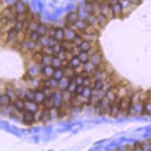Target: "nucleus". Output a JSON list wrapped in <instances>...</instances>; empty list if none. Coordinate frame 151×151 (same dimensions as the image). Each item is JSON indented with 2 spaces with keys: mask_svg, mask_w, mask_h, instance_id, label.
<instances>
[{
  "mask_svg": "<svg viewBox=\"0 0 151 151\" xmlns=\"http://www.w3.org/2000/svg\"><path fill=\"white\" fill-rule=\"evenodd\" d=\"M42 52L40 50H33L32 52V58H30V60L32 62H34V63H40V59H42Z\"/></svg>",
  "mask_w": 151,
  "mask_h": 151,
  "instance_id": "obj_28",
  "label": "nucleus"
},
{
  "mask_svg": "<svg viewBox=\"0 0 151 151\" xmlns=\"http://www.w3.org/2000/svg\"><path fill=\"white\" fill-rule=\"evenodd\" d=\"M12 105L19 112H23V111L25 110V100H24V98H22V97L14 98V100L12 101Z\"/></svg>",
  "mask_w": 151,
  "mask_h": 151,
  "instance_id": "obj_11",
  "label": "nucleus"
},
{
  "mask_svg": "<svg viewBox=\"0 0 151 151\" xmlns=\"http://www.w3.org/2000/svg\"><path fill=\"white\" fill-rule=\"evenodd\" d=\"M24 100H34V88H28L24 92Z\"/></svg>",
  "mask_w": 151,
  "mask_h": 151,
  "instance_id": "obj_38",
  "label": "nucleus"
},
{
  "mask_svg": "<svg viewBox=\"0 0 151 151\" xmlns=\"http://www.w3.org/2000/svg\"><path fill=\"white\" fill-rule=\"evenodd\" d=\"M63 69H64V77H68L69 79H73L77 76L76 69L73 67H70V65H65V67H63Z\"/></svg>",
  "mask_w": 151,
  "mask_h": 151,
  "instance_id": "obj_24",
  "label": "nucleus"
},
{
  "mask_svg": "<svg viewBox=\"0 0 151 151\" xmlns=\"http://www.w3.org/2000/svg\"><path fill=\"white\" fill-rule=\"evenodd\" d=\"M142 115H151V91L147 92L145 100H144V111Z\"/></svg>",
  "mask_w": 151,
  "mask_h": 151,
  "instance_id": "obj_12",
  "label": "nucleus"
},
{
  "mask_svg": "<svg viewBox=\"0 0 151 151\" xmlns=\"http://www.w3.org/2000/svg\"><path fill=\"white\" fill-rule=\"evenodd\" d=\"M42 91H43L45 98H52V97H53V94H54L55 89H53V88H42Z\"/></svg>",
  "mask_w": 151,
  "mask_h": 151,
  "instance_id": "obj_43",
  "label": "nucleus"
},
{
  "mask_svg": "<svg viewBox=\"0 0 151 151\" xmlns=\"http://www.w3.org/2000/svg\"><path fill=\"white\" fill-rule=\"evenodd\" d=\"M83 39H86L88 42H91V43H97V39H98V34L97 33H92V32H83L81 33Z\"/></svg>",
  "mask_w": 151,
  "mask_h": 151,
  "instance_id": "obj_17",
  "label": "nucleus"
},
{
  "mask_svg": "<svg viewBox=\"0 0 151 151\" xmlns=\"http://www.w3.org/2000/svg\"><path fill=\"white\" fill-rule=\"evenodd\" d=\"M57 43H59V42L57 40L53 35H48V45L49 47H54Z\"/></svg>",
  "mask_w": 151,
  "mask_h": 151,
  "instance_id": "obj_48",
  "label": "nucleus"
},
{
  "mask_svg": "<svg viewBox=\"0 0 151 151\" xmlns=\"http://www.w3.org/2000/svg\"><path fill=\"white\" fill-rule=\"evenodd\" d=\"M49 116H50V120L59 119V110H58V107H50L49 108Z\"/></svg>",
  "mask_w": 151,
  "mask_h": 151,
  "instance_id": "obj_37",
  "label": "nucleus"
},
{
  "mask_svg": "<svg viewBox=\"0 0 151 151\" xmlns=\"http://www.w3.org/2000/svg\"><path fill=\"white\" fill-rule=\"evenodd\" d=\"M52 48H53V50H54V54H57V53H59V52L63 49V47H62V44H60V42H59V43H57L54 47H52Z\"/></svg>",
  "mask_w": 151,
  "mask_h": 151,
  "instance_id": "obj_50",
  "label": "nucleus"
},
{
  "mask_svg": "<svg viewBox=\"0 0 151 151\" xmlns=\"http://www.w3.org/2000/svg\"><path fill=\"white\" fill-rule=\"evenodd\" d=\"M52 67L53 68H59V67H63V60L60 59V58H58L55 54L53 55V58H52Z\"/></svg>",
  "mask_w": 151,
  "mask_h": 151,
  "instance_id": "obj_30",
  "label": "nucleus"
},
{
  "mask_svg": "<svg viewBox=\"0 0 151 151\" xmlns=\"http://www.w3.org/2000/svg\"><path fill=\"white\" fill-rule=\"evenodd\" d=\"M131 108V96H124L119 98V110H120V115L124 116H129Z\"/></svg>",
  "mask_w": 151,
  "mask_h": 151,
  "instance_id": "obj_1",
  "label": "nucleus"
},
{
  "mask_svg": "<svg viewBox=\"0 0 151 151\" xmlns=\"http://www.w3.org/2000/svg\"><path fill=\"white\" fill-rule=\"evenodd\" d=\"M40 52H42V54H48V55H54V50L52 47L49 45H45V47H42L40 48Z\"/></svg>",
  "mask_w": 151,
  "mask_h": 151,
  "instance_id": "obj_39",
  "label": "nucleus"
},
{
  "mask_svg": "<svg viewBox=\"0 0 151 151\" xmlns=\"http://www.w3.org/2000/svg\"><path fill=\"white\" fill-rule=\"evenodd\" d=\"M52 100H53V105L54 107H60L63 105V98H62V91H59V89H55L54 91V94L53 97H52Z\"/></svg>",
  "mask_w": 151,
  "mask_h": 151,
  "instance_id": "obj_13",
  "label": "nucleus"
},
{
  "mask_svg": "<svg viewBox=\"0 0 151 151\" xmlns=\"http://www.w3.org/2000/svg\"><path fill=\"white\" fill-rule=\"evenodd\" d=\"M52 58H53V55H48V54H43L42 55V59H40V65L43 67V65H49L52 64Z\"/></svg>",
  "mask_w": 151,
  "mask_h": 151,
  "instance_id": "obj_31",
  "label": "nucleus"
},
{
  "mask_svg": "<svg viewBox=\"0 0 151 151\" xmlns=\"http://www.w3.org/2000/svg\"><path fill=\"white\" fill-rule=\"evenodd\" d=\"M35 30L39 33V35H47V32H48V25L43 24V23H39Z\"/></svg>",
  "mask_w": 151,
  "mask_h": 151,
  "instance_id": "obj_33",
  "label": "nucleus"
},
{
  "mask_svg": "<svg viewBox=\"0 0 151 151\" xmlns=\"http://www.w3.org/2000/svg\"><path fill=\"white\" fill-rule=\"evenodd\" d=\"M1 3H3V0H0V4H1Z\"/></svg>",
  "mask_w": 151,
  "mask_h": 151,
  "instance_id": "obj_54",
  "label": "nucleus"
},
{
  "mask_svg": "<svg viewBox=\"0 0 151 151\" xmlns=\"http://www.w3.org/2000/svg\"><path fill=\"white\" fill-rule=\"evenodd\" d=\"M38 45L40 47H45V45H48V35H40L39 38V40H38Z\"/></svg>",
  "mask_w": 151,
  "mask_h": 151,
  "instance_id": "obj_42",
  "label": "nucleus"
},
{
  "mask_svg": "<svg viewBox=\"0 0 151 151\" xmlns=\"http://www.w3.org/2000/svg\"><path fill=\"white\" fill-rule=\"evenodd\" d=\"M53 72H54V68L52 67V65H43L42 67V70H40V74L43 76V77H52L53 76Z\"/></svg>",
  "mask_w": 151,
  "mask_h": 151,
  "instance_id": "obj_23",
  "label": "nucleus"
},
{
  "mask_svg": "<svg viewBox=\"0 0 151 151\" xmlns=\"http://www.w3.org/2000/svg\"><path fill=\"white\" fill-rule=\"evenodd\" d=\"M39 107H40V105H38L34 100H25V110L30 111V112H35L39 110Z\"/></svg>",
  "mask_w": 151,
  "mask_h": 151,
  "instance_id": "obj_19",
  "label": "nucleus"
},
{
  "mask_svg": "<svg viewBox=\"0 0 151 151\" xmlns=\"http://www.w3.org/2000/svg\"><path fill=\"white\" fill-rule=\"evenodd\" d=\"M76 34H77V30L73 27H64V39L65 40H73Z\"/></svg>",
  "mask_w": 151,
  "mask_h": 151,
  "instance_id": "obj_16",
  "label": "nucleus"
},
{
  "mask_svg": "<svg viewBox=\"0 0 151 151\" xmlns=\"http://www.w3.org/2000/svg\"><path fill=\"white\" fill-rule=\"evenodd\" d=\"M82 40H83V37H82V34H81V33H78L77 32V34H76V37L73 38V40H72V43L74 44V45H79V44H81L82 43Z\"/></svg>",
  "mask_w": 151,
  "mask_h": 151,
  "instance_id": "obj_41",
  "label": "nucleus"
},
{
  "mask_svg": "<svg viewBox=\"0 0 151 151\" xmlns=\"http://www.w3.org/2000/svg\"><path fill=\"white\" fill-rule=\"evenodd\" d=\"M92 92H93V89H92L91 86H84V87H83V91H82V93H81V96L84 97L86 100H88V98L92 96Z\"/></svg>",
  "mask_w": 151,
  "mask_h": 151,
  "instance_id": "obj_32",
  "label": "nucleus"
},
{
  "mask_svg": "<svg viewBox=\"0 0 151 151\" xmlns=\"http://www.w3.org/2000/svg\"><path fill=\"white\" fill-rule=\"evenodd\" d=\"M78 58L81 59V62L84 63V62H87V60H89V54H88V52H84V50H81L78 53Z\"/></svg>",
  "mask_w": 151,
  "mask_h": 151,
  "instance_id": "obj_40",
  "label": "nucleus"
},
{
  "mask_svg": "<svg viewBox=\"0 0 151 151\" xmlns=\"http://www.w3.org/2000/svg\"><path fill=\"white\" fill-rule=\"evenodd\" d=\"M70 83V79L68 77H63L59 79V83H58V89L59 91H64V89H67L68 86Z\"/></svg>",
  "mask_w": 151,
  "mask_h": 151,
  "instance_id": "obj_27",
  "label": "nucleus"
},
{
  "mask_svg": "<svg viewBox=\"0 0 151 151\" xmlns=\"http://www.w3.org/2000/svg\"><path fill=\"white\" fill-rule=\"evenodd\" d=\"M102 1H105V0H96V3H98V4L102 3Z\"/></svg>",
  "mask_w": 151,
  "mask_h": 151,
  "instance_id": "obj_53",
  "label": "nucleus"
},
{
  "mask_svg": "<svg viewBox=\"0 0 151 151\" xmlns=\"http://www.w3.org/2000/svg\"><path fill=\"white\" fill-rule=\"evenodd\" d=\"M37 45H38L37 42L32 40L30 38L25 37L24 39H23V40L20 42V44H19L18 48L20 49V50L23 52V53H24V52H25V53H28V52H30V53H32L33 50H35V49H37Z\"/></svg>",
  "mask_w": 151,
  "mask_h": 151,
  "instance_id": "obj_2",
  "label": "nucleus"
},
{
  "mask_svg": "<svg viewBox=\"0 0 151 151\" xmlns=\"http://www.w3.org/2000/svg\"><path fill=\"white\" fill-rule=\"evenodd\" d=\"M49 81H50V87L53 89H58V83H59V79H57L54 77H49Z\"/></svg>",
  "mask_w": 151,
  "mask_h": 151,
  "instance_id": "obj_46",
  "label": "nucleus"
},
{
  "mask_svg": "<svg viewBox=\"0 0 151 151\" xmlns=\"http://www.w3.org/2000/svg\"><path fill=\"white\" fill-rule=\"evenodd\" d=\"M78 47H79V49H81V50L88 52L89 49L92 48V43H91V42H88V40H86V39H83V40H82V43L79 44Z\"/></svg>",
  "mask_w": 151,
  "mask_h": 151,
  "instance_id": "obj_35",
  "label": "nucleus"
},
{
  "mask_svg": "<svg viewBox=\"0 0 151 151\" xmlns=\"http://www.w3.org/2000/svg\"><path fill=\"white\" fill-rule=\"evenodd\" d=\"M53 37L55 38L58 42H62L64 39V28H60V27H57L54 28V33H53Z\"/></svg>",
  "mask_w": 151,
  "mask_h": 151,
  "instance_id": "obj_25",
  "label": "nucleus"
},
{
  "mask_svg": "<svg viewBox=\"0 0 151 151\" xmlns=\"http://www.w3.org/2000/svg\"><path fill=\"white\" fill-rule=\"evenodd\" d=\"M68 65H70V67H73V68L76 69V68L81 67L82 62H81V59L78 58V55H72V57H70V58L68 59Z\"/></svg>",
  "mask_w": 151,
  "mask_h": 151,
  "instance_id": "obj_22",
  "label": "nucleus"
},
{
  "mask_svg": "<svg viewBox=\"0 0 151 151\" xmlns=\"http://www.w3.org/2000/svg\"><path fill=\"white\" fill-rule=\"evenodd\" d=\"M22 121H23V124L24 125H28V126H30L33 125L35 121V116H34V112H30V111H28V110H24L22 112Z\"/></svg>",
  "mask_w": 151,
  "mask_h": 151,
  "instance_id": "obj_6",
  "label": "nucleus"
},
{
  "mask_svg": "<svg viewBox=\"0 0 151 151\" xmlns=\"http://www.w3.org/2000/svg\"><path fill=\"white\" fill-rule=\"evenodd\" d=\"M13 8H14V10H15L17 15H19V14H28L30 12L29 6H28L23 0H18V1L15 3V5H14Z\"/></svg>",
  "mask_w": 151,
  "mask_h": 151,
  "instance_id": "obj_8",
  "label": "nucleus"
},
{
  "mask_svg": "<svg viewBox=\"0 0 151 151\" xmlns=\"http://www.w3.org/2000/svg\"><path fill=\"white\" fill-rule=\"evenodd\" d=\"M96 17H97V20H98V24H100V27L101 28H103L105 27L107 23H108V19L105 17V15H102L101 13H97L96 14Z\"/></svg>",
  "mask_w": 151,
  "mask_h": 151,
  "instance_id": "obj_34",
  "label": "nucleus"
},
{
  "mask_svg": "<svg viewBox=\"0 0 151 151\" xmlns=\"http://www.w3.org/2000/svg\"><path fill=\"white\" fill-rule=\"evenodd\" d=\"M89 60H91L93 64H96L97 67H98V65H100L103 62V54H102V52L100 49H97L96 52H93L92 54H89Z\"/></svg>",
  "mask_w": 151,
  "mask_h": 151,
  "instance_id": "obj_10",
  "label": "nucleus"
},
{
  "mask_svg": "<svg viewBox=\"0 0 151 151\" xmlns=\"http://www.w3.org/2000/svg\"><path fill=\"white\" fill-rule=\"evenodd\" d=\"M40 70H42V65H40L39 63L30 62V64L28 65L27 74L30 76V77H38V76L40 74Z\"/></svg>",
  "mask_w": 151,
  "mask_h": 151,
  "instance_id": "obj_7",
  "label": "nucleus"
},
{
  "mask_svg": "<svg viewBox=\"0 0 151 151\" xmlns=\"http://www.w3.org/2000/svg\"><path fill=\"white\" fill-rule=\"evenodd\" d=\"M0 17L3 18H6L8 20H12V22H15L17 19V13L14 10L13 6H4L0 12Z\"/></svg>",
  "mask_w": 151,
  "mask_h": 151,
  "instance_id": "obj_4",
  "label": "nucleus"
},
{
  "mask_svg": "<svg viewBox=\"0 0 151 151\" xmlns=\"http://www.w3.org/2000/svg\"><path fill=\"white\" fill-rule=\"evenodd\" d=\"M5 93L12 98V100L17 98V88L13 87V84H10V83H8L5 86Z\"/></svg>",
  "mask_w": 151,
  "mask_h": 151,
  "instance_id": "obj_26",
  "label": "nucleus"
},
{
  "mask_svg": "<svg viewBox=\"0 0 151 151\" xmlns=\"http://www.w3.org/2000/svg\"><path fill=\"white\" fill-rule=\"evenodd\" d=\"M28 38H30L32 40H34V42H37L38 43V40H39V38H40V35H39V33H38L37 30H33V32H30L29 34L27 35Z\"/></svg>",
  "mask_w": 151,
  "mask_h": 151,
  "instance_id": "obj_44",
  "label": "nucleus"
},
{
  "mask_svg": "<svg viewBox=\"0 0 151 151\" xmlns=\"http://www.w3.org/2000/svg\"><path fill=\"white\" fill-rule=\"evenodd\" d=\"M141 150L151 151V140H147V141H142V142H141Z\"/></svg>",
  "mask_w": 151,
  "mask_h": 151,
  "instance_id": "obj_45",
  "label": "nucleus"
},
{
  "mask_svg": "<svg viewBox=\"0 0 151 151\" xmlns=\"http://www.w3.org/2000/svg\"><path fill=\"white\" fill-rule=\"evenodd\" d=\"M132 149H139V150H141V142H135L134 145H132Z\"/></svg>",
  "mask_w": 151,
  "mask_h": 151,
  "instance_id": "obj_51",
  "label": "nucleus"
},
{
  "mask_svg": "<svg viewBox=\"0 0 151 151\" xmlns=\"http://www.w3.org/2000/svg\"><path fill=\"white\" fill-rule=\"evenodd\" d=\"M34 101L38 103V105H43V102L45 101V96L42 88H35L34 89Z\"/></svg>",
  "mask_w": 151,
  "mask_h": 151,
  "instance_id": "obj_15",
  "label": "nucleus"
},
{
  "mask_svg": "<svg viewBox=\"0 0 151 151\" xmlns=\"http://www.w3.org/2000/svg\"><path fill=\"white\" fill-rule=\"evenodd\" d=\"M76 88H77V84H76L74 81H72V79H70V83H69V86H68V88H67V91L73 94L74 91H76Z\"/></svg>",
  "mask_w": 151,
  "mask_h": 151,
  "instance_id": "obj_47",
  "label": "nucleus"
},
{
  "mask_svg": "<svg viewBox=\"0 0 151 151\" xmlns=\"http://www.w3.org/2000/svg\"><path fill=\"white\" fill-rule=\"evenodd\" d=\"M112 9V14H113V18H122V13H124V8H122L121 3H116L111 5Z\"/></svg>",
  "mask_w": 151,
  "mask_h": 151,
  "instance_id": "obj_14",
  "label": "nucleus"
},
{
  "mask_svg": "<svg viewBox=\"0 0 151 151\" xmlns=\"http://www.w3.org/2000/svg\"><path fill=\"white\" fill-rule=\"evenodd\" d=\"M12 98L8 96V94L4 92V93H1L0 94V107H6V106H9V105H12Z\"/></svg>",
  "mask_w": 151,
  "mask_h": 151,
  "instance_id": "obj_21",
  "label": "nucleus"
},
{
  "mask_svg": "<svg viewBox=\"0 0 151 151\" xmlns=\"http://www.w3.org/2000/svg\"><path fill=\"white\" fill-rule=\"evenodd\" d=\"M18 0H3V5L4 6H14Z\"/></svg>",
  "mask_w": 151,
  "mask_h": 151,
  "instance_id": "obj_49",
  "label": "nucleus"
},
{
  "mask_svg": "<svg viewBox=\"0 0 151 151\" xmlns=\"http://www.w3.org/2000/svg\"><path fill=\"white\" fill-rule=\"evenodd\" d=\"M110 106H111V102L108 101L106 97H102L100 106H98V108H96V111H97V113H100V115H108Z\"/></svg>",
  "mask_w": 151,
  "mask_h": 151,
  "instance_id": "obj_5",
  "label": "nucleus"
},
{
  "mask_svg": "<svg viewBox=\"0 0 151 151\" xmlns=\"http://www.w3.org/2000/svg\"><path fill=\"white\" fill-rule=\"evenodd\" d=\"M108 115L111 117H117L120 115V110H119V100L115 102H111L110 106V111H108Z\"/></svg>",
  "mask_w": 151,
  "mask_h": 151,
  "instance_id": "obj_20",
  "label": "nucleus"
},
{
  "mask_svg": "<svg viewBox=\"0 0 151 151\" xmlns=\"http://www.w3.org/2000/svg\"><path fill=\"white\" fill-rule=\"evenodd\" d=\"M98 12H100L102 15H105V17L108 19V20H111V19L113 18L111 5L106 3V0H105V1H102V3L98 4Z\"/></svg>",
  "mask_w": 151,
  "mask_h": 151,
  "instance_id": "obj_3",
  "label": "nucleus"
},
{
  "mask_svg": "<svg viewBox=\"0 0 151 151\" xmlns=\"http://www.w3.org/2000/svg\"><path fill=\"white\" fill-rule=\"evenodd\" d=\"M120 0H106V3L107 4H110V5H113V4H116V3H119Z\"/></svg>",
  "mask_w": 151,
  "mask_h": 151,
  "instance_id": "obj_52",
  "label": "nucleus"
},
{
  "mask_svg": "<svg viewBox=\"0 0 151 151\" xmlns=\"http://www.w3.org/2000/svg\"><path fill=\"white\" fill-rule=\"evenodd\" d=\"M82 69L84 70L86 73H88V74H92L94 70L97 69V65L96 64H93L91 60H87V62H84V63H82Z\"/></svg>",
  "mask_w": 151,
  "mask_h": 151,
  "instance_id": "obj_18",
  "label": "nucleus"
},
{
  "mask_svg": "<svg viewBox=\"0 0 151 151\" xmlns=\"http://www.w3.org/2000/svg\"><path fill=\"white\" fill-rule=\"evenodd\" d=\"M14 28L18 33L20 32H24L25 28H27V22H19V20H15L14 22Z\"/></svg>",
  "mask_w": 151,
  "mask_h": 151,
  "instance_id": "obj_29",
  "label": "nucleus"
},
{
  "mask_svg": "<svg viewBox=\"0 0 151 151\" xmlns=\"http://www.w3.org/2000/svg\"><path fill=\"white\" fill-rule=\"evenodd\" d=\"M52 77H54L57 79H60L64 77V69L63 67H59V68H54V72H53V76Z\"/></svg>",
  "mask_w": 151,
  "mask_h": 151,
  "instance_id": "obj_36",
  "label": "nucleus"
},
{
  "mask_svg": "<svg viewBox=\"0 0 151 151\" xmlns=\"http://www.w3.org/2000/svg\"><path fill=\"white\" fill-rule=\"evenodd\" d=\"M76 30H77L78 33H83V32H86L87 30V28H88V24H87V22H86V19H82V18H78L77 20H76L73 23V25H72Z\"/></svg>",
  "mask_w": 151,
  "mask_h": 151,
  "instance_id": "obj_9",
  "label": "nucleus"
}]
</instances>
